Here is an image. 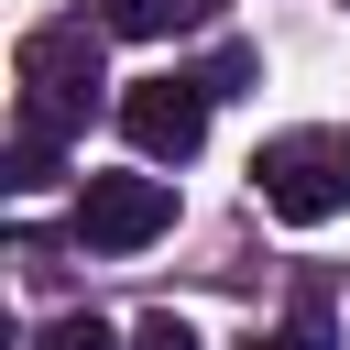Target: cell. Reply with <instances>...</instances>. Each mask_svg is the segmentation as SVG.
Masks as SVG:
<instances>
[{
	"label": "cell",
	"instance_id": "obj_1",
	"mask_svg": "<svg viewBox=\"0 0 350 350\" xmlns=\"http://www.w3.org/2000/svg\"><path fill=\"white\" fill-rule=\"evenodd\" d=\"M22 109H44V120H88L98 109V88H109V66H98V22H33L22 33Z\"/></svg>",
	"mask_w": 350,
	"mask_h": 350
},
{
	"label": "cell",
	"instance_id": "obj_2",
	"mask_svg": "<svg viewBox=\"0 0 350 350\" xmlns=\"http://www.w3.org/2000/svg\"><path fill=\"white\" fill-rule=\"evenodd\" d=\"M252 175H262V208L295 230H328L350 208V142H328V131H273Z\"/></svg>",
	"mask_w": 350,
	"mask_h": 350
},
{
	"label": "cell",
	"instance_id": "obj_3",
	"mask_svg": "<svg viewBox=\"0 0 350 350\" xmlns=\"http://www.w3.org/2000/svg\"><path fill=\"white\" fill-rule=\"evenodd\" d=\"M208 77H131L120 88V131H131V153L142 164H186L197 142H208Z\"/></svg>",
	"mask_w": 350,
	"mask_h": 350
},
{
	"label": "cell",
	"instance_id": "obj_4",
	"mask_svg": "<svg viewBox=\"0 0 350 350\" xmlns=\"http://www.w3.org/2000/svg\"><path fill=\"white\" fill-rule=\"evenodd\" d=\"M164 230H175V186L164 175H88V197H77V241L88 252H142Z\"/></svg>",
	"mask_w": 350,
	"mask_h": 350
},
{
	"label": "cell",
	"instance_id": "obj_5",
	"mask_svg": "<svg viewBox=\"0 0 350 350\" xmlns=\"http://www.w3.org/2000/svg\"><path fill=\"white\" fill-rule=\"evenodd\" d=\"M55 175H66V120L11 109V164H0V186H11V197H44Z\"/></svg>",
	"mask_w": 350,
	"mask_h": 350
},
{
	"label": "cell",
	"instance_id": "obj_6",
	"mask_svg": "<svg viewBox=\"0 0 350 350\" xmlns=\"http://www.w3.org/2000/svg\"><path fill=\"white\" fill-rule=\"evenodd\" d=\"M175 11H186V0H98V33H120V44H153V33H175Z\"/></svg>",
	"mask_w": 350,
	"mask_h": 350
},
{
	"label": "cell",
	"instance_id": "obj_7",
	"mask_svg": "<svg viewBox=\"0 0 350 350\" xmlns=\"http://www.w3.org/2000/svg\"><path fill=\"white\" fill-rule=\"evenodd\" d=\"M252 350H339V339H328V317H317V306H295V317H284V328H262Z\"/></svg>",
	"mask_w": 350,
	"mask_h": 350
},
{
	"label": "cell",
	"instance_id": "obj_8",
	"mask_svg": "<svg viewBox=\"0 0 350 350\" xmlns=\"http://www.w3.org/2000/svg\"><path fill=\"white\" fill-rule=\"evenodd\" d=\"M33 350H131V339H109V328H98V317H55V328H44V339H33Z\"/></svg>",
	"mask_w": 350,
	"mask_h": 350
},
{
	"label": "cell",
	"instance_id": "obj_9",
	"mask_svg": "<svg viewBox=\"0 0 350 350\" xmlns=\"http://www.w3.org/2000/svg\"><path fill=\"white\" fill-rule=\"evenodd\" d=\"M131 350H197V328L164 306V317H142V328H131Z\"/></svg>",
	"mask_w": 350,
	"mask_h": 350
}]
</instances>
